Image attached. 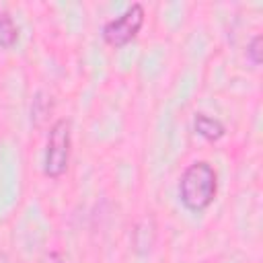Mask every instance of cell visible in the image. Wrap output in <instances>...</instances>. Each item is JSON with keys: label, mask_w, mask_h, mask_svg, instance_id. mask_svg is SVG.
I'll return each instance as SVG.
<instances>
[{"label": "cell", "mask_w": 263, "mask_h": 263, "mask_svg": "<svg viewBox=\"0 0 263 263\" xmlns=\"http://www.w3.org/2000/svg\"><path fill=\"white\" fill-rule=\"evenodd\" d=\"M216 191H218L216 171L212 168V164H208L203 160L189 164L185 168V173L181 175L179 195H181L183 205L191 212L205 210L214 201Z\"/></svg>", "instance_id": "1"}, {"label": "cell", "mask_w": 263, "mask_h": 263, "mask_svg": "<svg viewBox=\"0 0 263 263\" xmlns=\"http://www.w3.org/2000/svg\"><path fill=\"white\" fill-rule=\"evenodd\" d=\"M70 162V121L58 119L47 136L45 158H43V173L51 179H58L66 173Z\"/></svg>", "instance_id": "2"}, {"label": "cell", "mask_w": 263, "mask_h": 263, "mask_svg": "<svg viewBox=\"0 0 263 263\" xmlns=\"http://www.w3.org/2000/svg\"><path fill=\"white\" fill-rule=\"evenodd\" d=\"M142 25H144V8H142V4L136 2V4L127 6L117 18L105 23L103 39L113 47H121L138 35Z\"/></svg>", "instance_id": "3"}, {"label": "cell", "mask_w": 263, "mask_h": 263, "mask_svg": "<svg viewBox=\"0 0 263 263\" xmlns=\"http://www.w3.org/2000/svg\"><path fill=\"white\" fill-rule=\"evenodd\" d=\"M193 127H195V132H197L201 138H205V140H210V142H216V140H220V138L224 136V125H222V121H218V119H214V117H210V115H203V113H197V115H195Z\"/></svg>", "instance_id": "4"}, {"label": "cell", "mask_w": 263, "mask_h": 263, "mask_svg": "<svg viewBox=\"0 0 263 263\" xmlns=\"http://www.w3.org/2000/svg\"><path fill=\"white\" fill-rule=\"evenodd\" d=\"M18 41V27L10 18V14L2 12L0 14V47L8 49Z\"/></svg>", "instance_id": "5"}, {"label": "cell", "mask_w": 263, "mask_h": 263, "mask_svg": "<svg viewBox=\"0 0 263 263\" xmlns=\"http://www.w3.org/2000/svg\"><path fill=\"white\" fill-rule=\"evenodd\" d=\"M261 35H255L253 39H251V43H249V47H247V55H249V60L255 64V66H259L261 64Z\"/></svg>", "instance_id": "6"}]
</instances>
